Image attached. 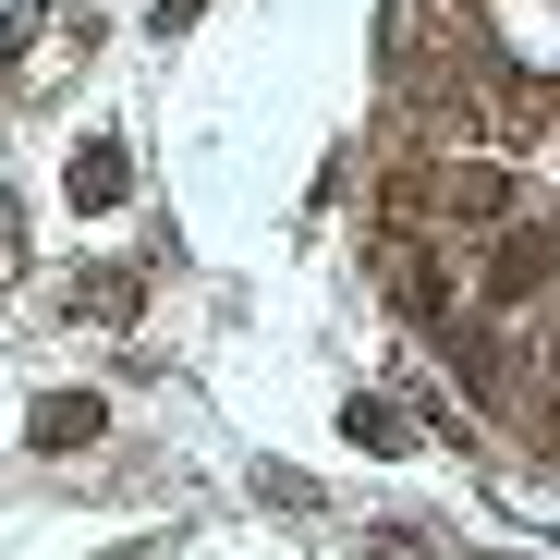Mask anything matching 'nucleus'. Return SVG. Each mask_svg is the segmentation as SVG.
<instances>
[{
  "label": "nucleus",
  "mask_w": 560,
  "mask_h": 560,
  "mask_svg": "<svg viewBox=\"0 0 560 560\" xmlns=\"http://www.w3.org/2000/svg\"><path fill=\"white\" fill-rule=\"evenodd\" d=\"M402 196H415V208H439L451 232H500V220H524V183H512L500 159H451V171H415Z\"/></svg>",
  "instance_id": "f257e3e1"
},
{
  "label": "nucleus",
  "mask_w": 560,
  "mask_h": 560,
  "mask_svg": "<svg viewBox=\"0 0 560 560\" xmlns=\"http://www.w3.org/2000/svg\"><path fill=\"white\" fill-rule=\"evenodd\" d=\"M548 256H560V244H548V232H536V220H512V244H500V256H488V280H476V293H488V305H500V317H524V305H536V293H548Z\"/></svg>",
  "instance_id": "f03ea898"
},
{
  "label": "nucleus",
  "mask_w": 560,
  "mask_h": 560,
  "mask_svg": "<svg viewBox=\"0 0 560 560\" xmlns=\"http://www.w3.org/2000/svg\"><path fill=\"white\" fill-rule=\"evenodd\" d=\"M25 439H37V451H85V439H98V390H49V402L25 415Z\"/></svg>",
  "instance_id": "7ed1b4c3"
},
{
  "label": "nucleus",
  "mask_w": 560,
  "mask_h": 560,
  "mask_svg": "<svg viewBox=\"0 0 560 560\" xmlns=\"http://www.w3.org/2000/svg\"><path fill=\"white\" fill-rule=\"evenodd\" d=\"M122 171H135V159H122V147L98 135V147H73V171H61V183H73V208H122V196H135Z\"/></svg>",
  "instance_id": "20e7f679"
},
{
  "label": "nucleus",
  "mask_w": 560,
  "mask_h": 560,
  "mask_svg": "<svg viewBox=\"0 0 560 560\" xmlns=\"http://www.w3.org/2000/svg\"><path fill=\"white\" fill-rule=\"evenodd\" d=\"M135 305H147V293H135V268H85V280H73V317H110V329H122Z\"/></svg>",
  "instance_id": "39448f33"
},
{
  "label": "nucleus",
  "mask_w": 560,
  "mask_h": 560,
  "mask_svg": "<svg viewBox=\"0 0 560 560\" xmlns=\"http://www.w3.org/2000/svg\"><path fill=\"white\" fill-rule=\"evenodd\" d=\"M341 427H353L365 451H402V439H415V415H402V402H341Z\"/></svg>",
  "instance_id": "423d86ee"
},
{
  "label": "nucleus",
  "mask_w": 560,
  "mask_h": 560,
  "mask_svg": "<svg viewBox=\"0 0 560 560\" xmlns=\"http://www.w3.org/2000/svg\"><path fill=\"white\" fill-rule=\"evenodd\" d=\"M25 268V220H13V196H0V280Z\"/></svg>",
  "instance_id": "0eeeda50"
},
{
  "label": "nucleus",
  "mask_w": 560,
  "mask_h": 560,
  "mask_svg": "<svg viewBox=\"0 0 560 560\" xmlns=\"http://www.w3.org/2000/svg\"><path fill=\"white\" fill-rule=\"evenodd\" d=\"M25 37H37V0H13V13H0V61H13Z\"/></svg>",
  "instance_id": "6e6552de"
},
{
  "label": "nucleus",
  "mask_w": 560,
  "mask_h": 560,
  "mask_svg": "<svg viewBox=\"0 0 560 560\" xmlns=\"http://www.w3.org/2000/svg\"><path fill=\"white\" fill-rule=\"evenodd\" d=\"M196 13H208V0H159V37H171V25H196Z\"/></svg>",
  "instance_id": "1a4fd4ad"
}]
</instances>
